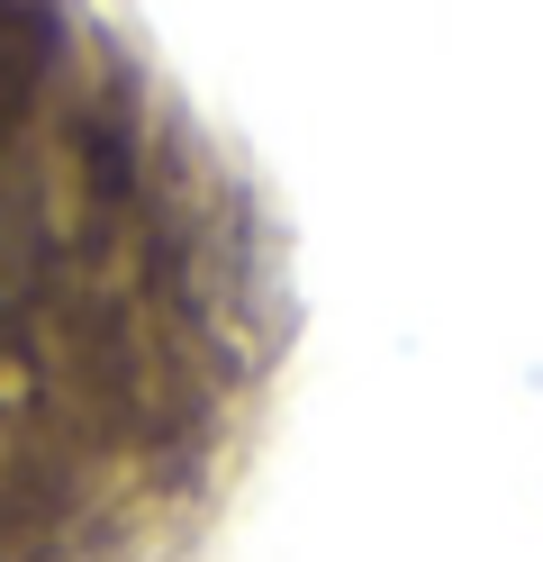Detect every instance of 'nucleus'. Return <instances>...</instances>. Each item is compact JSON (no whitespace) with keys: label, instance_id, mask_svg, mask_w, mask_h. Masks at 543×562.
Returning <instances> with one entry per match:
<instances>
[{"label":"nucleus","instance_id":"nucleus-1","mask_svg":"<svg viewBox=\"0 0 543 562\" xmlns=\"http://www.w3.org/2000/svg\"><path fill=\"white\" fill-rule=\"evenodd\" d=\"M36 281H46V245H36L27 227V209L0 191V336H10L27 318V300H36Z\"/></svg>","mask_w":543,"mask_h":562}]
</instances>
